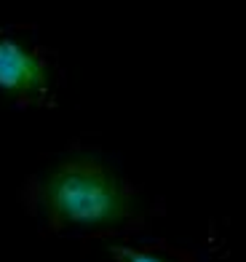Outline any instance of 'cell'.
I'll return each mask as SVG.
<instances>
[{"label": "cell", "mask_w": 246, "mask_h": 262, "mask_svg": "<svg viewBox=\"0 0 246 262\" xmlns=\"http://www.w3.org/2000/svg\"><path fill=\"white\" fill-rule=\"evenodd\" d=\"M43 204L51 220L80 228L110 225L128 214V195L121 182L86 158L70 161L49 177Z\"/></svg>", "instance_id": "1"}, {"label": "cell", "mask_w": 246, "mask_h": 262, "mask_svg": "<svg viewBox=\"0 0 246 262\" xmlns=\"http://www.w3.org/2000/svg\"><path fill=\"white\" fill-rule=\"evenodd\" d=\"M49 73L38 56L16 40H0V89L3 91H38L46 86Z\"/></svg>", "instance_id": "2"}, {"label": "cell", "mask_w": 246, "mask_h": 262, "mask_svg": "<svg viewBox=\"0 0 246 262\" xmlns=\"http://www.w3.org/2000/svg\"><path fill=\"white\" fill-rule=\"evenodd\" d=\"M113 254H115V259H118V262H166V259H161V257L137 252V249H128V246H113Z\"/></svg>", "instance_id": "3"}]
</instances>
